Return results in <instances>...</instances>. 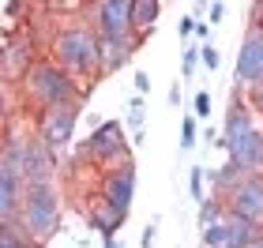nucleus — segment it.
Here are the masks:
<instances>
[{
  "label": "nucleus",
  "mask_w": 263,
  "mask_h": 248,
  "mask_svg": "<svg viewBox=\"0 0 263 248\" xmlns=\"http://www.w3.org/2000/svg\"><path fill=\"white\" fill-rule=\"evenodd\" d=\"M49 56L79 83L102 79V49H98V30L90 23H68L49 38Z\"/></svg>",
  "instance_id": "nucleus-1"
},
{
  "label": "nucleus",
  "mask_w": 263,
  "mask_h": 248,
  "mask_svg": "<svg viewBox=\"0 0 263 248\" xmlns=\"http://www.w3.org/2000/svg\"><path fill=\"white\" fill-rule=\"evenodd\" d=\"M199 53H203V45H199V42H184V49H181V79H196Z\"/></svg>",
  "instance_id": "nucleus-20"
},
{
  "label": "nucleus",
  "mask_w": 263,
  "mask_h": 248,
  "mask_svg": "<svg viewBox=\"0 0 263 248\" xmlns=\"http://www.w3.org/2000/svg\"><path fill=\"white\" fill-rule=\"evenodd\" d=\"M211 90H196V98H192V117L196 121H211Z\"/></svg>",
  "instance_id": "nucleus-24"
},
{
  "label": "nucleus",
  "mask_w": 263,
  "mask_h": 248,
  "mask_svg": "<svg viewBox=\"0 0 263 248\" xmlns=\"http://www.w3.org/2000/svg\"><path fill=\"white\" fill-rule=\"evenodd\" d=\"M230 215V207H226V199H218V196H207L199 203V215H196V226H199V237L203 233H211L214 226H222V218Z\"/></svg>",
  "instance_id": "nucleus-17"
},
{
  "label": "nucleus",
  "mask_w": 263,
  "mask_h": 248,
  "mask_svg": "<svg viewBox=\"0 0 263 248\" xmlns=\"http://www.w3.org/2000/svg\"><path fill=\"white\" fill-rule=\"evenodd\" d=\"M196 15H181V23H177V34H181L184 42H196Z\"/></svg>",
  "instance_id": "nucleus-26"
},
{
  "label": "nucleus",
  "mask_w": 263,
  "mask_h": 248,
  "mask_svg": "<svg viewBox=\"0 0 263 248\" xmlns=\"http://www.w3.org/2000/svg\"><path fill=\"white\" fill-rule=\"evenodd\" d=\"M226 155H230V162L241 165L248 177H263V128L256 124L252 132H248L245 139H237Z\"/></svg>",
  "instance_id": "nucleus-13"
},
{
  "label": "nucleus",
  "mask_w": 263,
  "mask_h": 248,
  "mask_svg": "<svg viewBox=\"0 0 263 248\" xmlns=\"http://www.w3.org/2000/svg\"><path fill=\"white\" fill-rule=\"evenodd\" d=\"M87 226H90V230H98V233H102V241H105V237H121L124 215H117V211H113L109 203L94 199V203H90V211H87Z\"/></svg>",
  "instance_id": "nucleus-15"
},
{
  "label": "nucleus",
  "mask_w": 263,
  "mask_h": 248,
  "mask_svg": "<svg viewBox=\"0 0 263 248\" xmlns=\"http://www.w3.org/2000/svg\"><path fill=\"white\" fill-rule=\"evenodd\" d=\"M132 87H136V94L147 98V94H151V75L147 72H136V75H132Z\"/></svg>",
  "instance_id": "nucleus-30"
},
{
  "label": "nucleus",
  "mask_w": 263,
  "mask_h": 248,
  "mask_svg": "<svg viewBox=\"0 0 263 248\" xmlns=\"http://www.w3.org/2000/svg\"><path fill=\"white\" fill-rule=\"evenodd\" d=\"M245 98H248V105L263 117V83H256V87H245Z\"/></svg>",
  "instance_id": "nucleus-28"
},
{
  "label": "nucleus",
  "mask_w": 263,
  "mask_h": 248,
  "mask_svg": "<svg viewBox=\"0 0 263 248\" xmlns=\"http://www.w3.org/2000/svg\"><path fill=\"white\" fill-rule=\"evenodd\" d=\"M196 15H207L211 27H218V23L226 19V4H222V0H211V4H196Z\"/></svg>",
  "instance_id": "nucleus-23"
},
{
  "label": "nucleus",
  "mask_w": 263,
  "mask_h": 248,
  "mask_svg": "<svg viewBox=\"0 0 263 248\" xmlns=\"http://www.w3.org/2000/svg\"><path fill=\"white\" fill-rule=\"evenodd\" d=\"M256 233L259 230L252 226V222H245L237 215H226L222 226H214L211 233H203V237H199V248H245Z\"/></svg>",
  "instance_id": "nucleus-12"
},
{
  "label": "nucleus",
  "mask_w": 263,
  "mask_h": 248,
  "mask_svg": "<svg viewBox=\"0 0 263 248\" xmlns=\"http://www.w3.org/2000/svg\"><path fill=\"white\" fill-rule=\"evenodd\" d=\"M158 226H162V218L154 215L147 222V230H143V237H139V248H154V237H158Z\"/></svg>",
  "instance_id": "nucleus-27"
},
{
  "label": "nucleus",
  "mask_w": 263,
  "mask_h": 248,
  "mask_svg": "<svg viewBox=\"0 0 263 248\" xmlns=\"http://www.w3.org/2000/svg\"><path fill=\"white\" fill-rule=\"evenodd\" d=\"M162 15V4L158 0H132V23H136V34L139 38H147L154 30V23Z\"/></svg>",
  "instance_id": "nucleus-18"
},
{
  "label": "nucleus",
  "mask_w": 263,
  "mask_h": 248,
  "mask_svg": "<svg viewBox=\"0 0 263 248\" xmlns=\"http://www.w3.org/2000/svg\"><path fill=\"white\" fill-rule=\"evenodd\" d=\"M0 248H45V244L30 241L27 233H23L19 218H15V222H0Z\"/></svg>",
  "instance_id": "nucleus-19"
},
{
  "label": "nucleus",
  "mask_w": 263,
  "mask_h": 248,
  "mask_svg": "<svg viewBox=\"0 0 263 248\" xmlns=\"http://www.w3.org/2000/svg\"><path fill=\"white\" fill-rule=\"evenodd\" d=\"M34 42H38V38H34L30 27L23 34H15V38H0V72H4V87L23 83L30 75V68L42 61V53H38Z\"/></svg>",
  "instance_id": "nucleus-7"
},
{
  "label": "nucleus",
  "mask_w": 263,
  "mask_h": 248,
  "mask_svg": "<svg viewBox=\"0 0 263 248\" xmlns=\"http://www.w3.org/2000/svg\"><path fill=\"white\" fill-rule=\"evenodd\" d=\"M226 207H230V215H237V218L252 222L256 230H263V177H248L237 192L226 196Z\"/></svg>",
  "instance_id": "nucleus-11"
},
{
  "label": "nucleus",
  "mask_w": 263,
  "mask_h": 248,
  "mask_svg": "<svg viewBox=\"0 0 263 248\" xmlns=\"http://www.w3.org/2000/svg\"><path fill=\"white\" fill-rule=\"evenodd\" d=\"M143 42H109V38H98V49H102V75H113L136 56Z\"/></svg>",
  "instance_id": "nucleus-14"
},
{
  "label": "nucleus",
  "mask_w": 263,
  "mask_h": 248,
  "mask_svg": "<svg viewBox=\"0 0 263 248\" xmlns=\"http://www.w3.org/2000/svg\"><path fill=\"white\" fill-rule=\"evenodd\" d=\"M4 155H11L19 162V173L27 188H49L57 181V150L45 143L38 132H15L8 128L4 132Z\"/></svg>",
  "instance_id": "nucleus-3"
},
{
  "label": "nucleus",
  "mask_w": 263,
  "mask_h": 248,
  "mask_svg": "<svg viewBox=\"0 0 263 248\" xmlns=\"http://www.w3.org/2000/svg\"><path fill=\"white\" fill-rule=\"evenodd\" d=\"M170 105H173V109H181V105H184V94H181V83H170Z\"/></svg>",
  "instance_id": "nucleus-31"
},
{
  "label": "nucleus",
  "mask_w": 263,
  "mask_h": 248,
  "mask_svg": "<svg viewBox=\"0 0 263 248\" xmlns=\"http://www.w3.org/2000/svg\"><path fill=\"white\" fill-rule=\"evenodd\" d=\"M203 181H207V169H203V165H192V169H188V196H192L196 207L207 199V188H203Z\"/></svg>",
  "instance_id": "nucleus-22"
},
{
  "label": "nucleus",
  "mask_w": 263,
  "mask_h": 248,
  "mask_svg": "<svg viewBox=\"0 0 263 248\" xmlns=\"http://www.w3.org/2000/svg\"><path fill=\"white\" fill-rule=\"evenodd\" d=\"M252 11H256V15H252V19H256V23H259V27H263V4H256Z\"/></svg>",
  "instance_id": "nucleus-34"
},
{
  "label": "nucleus",
  "mask_w": 263,
  "mask_h": 248,
  "mask_svg": "<svg viewBox=\"0 0 263 248\" xmlns=\"http://www.w3.org/2000/svg\"><path fill=\"white\" fill-rule=\"evenodd\" d=\"M199 64L207 68V72H218V68H222V53L214 49V45H203V53H199Z\"/></svg>",
  "instance_id": "nucleus-25"
},
{
  "label": "nucleus",
  "mask_w": 263,
  "mask_h": 248,
  "mask_svg": "<svg viewBox=\"0 0 263 248\" xmlns=\"http://www.w3.org/2000/svg\"><path fill=\"white\" fill-rule=\"evenodd\" d=\"M87 94H90L87 83L68 75L53 56H42L30 68V75L23 79V102H30L34 113L53 109V105H68V102H87Z\"/></svg>",
  "instance_id": "nucleus-2"
},
{
  "label": "nucleus",
  "mask_w": 263,
  "mask_h": 248,
  "mask_svg": "<svg viewBox=\"0 0 263 248\" xmlns=\"http://www.w3.org/2000/svg\"><path fill=\"white\" fill-rule=\"evenodd\" d=\"M79 158L90 162V165H98L102 173H109V169H117V165L132 162V136H128L124 121H105L98 132H90L79 143Z\"/></svg>",
  "instance_id": "nucleus-5"
},
{
  "label": "nucleus",
  "mask_w": 263,
  "mask_h": 248,
  "mask_svg": "<svg viewBox=\"0 0 263 248\" xmlns=\"http://www.w3.org/2000/svg\"><path fill=\"white\" fill-rule=\"evenodd\" d=\"M124 128L132 136V147H143V136H147V98L143 94H132L124 102Z\"/></svg>",
  "instance_id": "nucleus-16"
},
{
  "label": "nucleus",
  "mask_w": 263,
  "mask_h": 248,
  "mask_svg": "<svg viewBox=\"0 0 263 248\" xmlns=\"http://www.w3.org/2000/svg\"><path fill=\"white\" fill-rule=\"evenodd\" d=\"M98 199H102V203H109L117 215L128 218L132 199H136V158L124 162V165H117V169H109V173H102Z\"/></svg>",
  "instance_id": "nucleus-10"
},
{
  "label": "nucleus",
  "mask_w": 263,
  "mask_h": 248,
  "mask_svg": "<svg viewBox=\"0 0 263 248\" xmlns=\"http://www.w3.org/2000/svg\"><path fill=\"white\" fill-rule=\"evenodd\" d=\"M196 42H199V45H214V30H211V23H207V19H199V23H196Z\"/></svg>",
  "instance_id": "nucleus-29"
},
{
  "label": "nucleus",
  "mask_w": 263,
  "mask_h": 248,
  "mask_svg": "<svg viewBox=\"0 0 263 248\" xmlns=\"http://www.w3.org/2000/svg\"><path fill=\"white\" fill-rule=\"evenodd\" d=\"M199 121H196V117L192 113H184L181 117V150H184V155H188V150H196V143H199Z\"/></svg>",
  "instance_id": "nucleus-21"
},
{
  "label": "nucleus",
  "mask_w": 263,
  "mask_h": 248,
  "mask_svg": "<svg viewBox=\"0 0 263 248\" xmlns=\"http://www.w3.org/2000/svg\"><path fill=\"white\" fill-rule=\"evenodd\" d=\"M61 192H57V184L49 188H27V196H23V207H19V226L27 233L30 241L38 244H49L57 237V230H61Z\"/></svg>",
  "instance_id": "nucleus-4"
},
{
  "label": "nucleus",
  "mask_w": 263,
  "mask_h": 248,
  "mask_svg": "<svg viewBox=\"0 0 263 248\" xmlns=\"http://www.w3.org/2000/svg\"><path fill=\"white\" fill-rule=\"evenodd\" d=\"M263 83V27L252 19L237 45V68H233V87H256Z\"/></svg>",
  "instance_id": "nucleus-9"
},
{
  "label": "nucleus",
  "mask_w": 263,
  "mask_h": 248,
  "mask_svg": "<svg viewBox=\"0 0 263 248\" xmlns=\"http://www.w3.org/2000/svg\"><path fill=\"white\" fill-rule=\"evenodd\" d=\"M83 117V102H68V105H53V109L34 113V132H38L45 143H49L57 155L64 147H71V136H76V124Z\"/></svg>",
  "instance_id": "nucleus-8"
},
{
  "label": "nucleus",
  "mask_w": 263,
  "mask_h": 248,
  "mask_svg": "<svg viewBox=\"0 0 263 248\" xmlns=\"http://www.w3.org/2000/svg\"><path fill=\"white\" fill-rule=\"evenodd\" d=\"M87 11H90V27L98 30V38L143 42L136 34V23H132V0H98V4H87Z\"/></svg>",
  "instance_id": "nucleus-6"
},
{
  "label": "nucleus",
  "mask_w": 263,
  "mask_h": 248,
  "mask_svg": "<svg viewBox=\"0 0 263 248\" xmlns=\"http://www.w3.org/2000/svg\"><path fill=\"white\" fill-rule=\"evenodd\" d=\"M245 248H263V230H259V233H256V237H252V241H248Z\"/></svg>",
  "instance_id": "nucleus-32"
},
{
  "label": "nucleus",
  "mask_w": 263,
  "mask_h": 248,
  "mask_svg": "<svg viewBox=\"0 0 263 248\" xmlns=\"http://www.w3.org/2000/svg\"><path fill=\"white\" fill-rule=\"evenodd\" d=\"M102 248H124V244H121V237H105V244H102Z\"/></svg>",
  "instance_id": "nucleus-33"
}]
</instances>
